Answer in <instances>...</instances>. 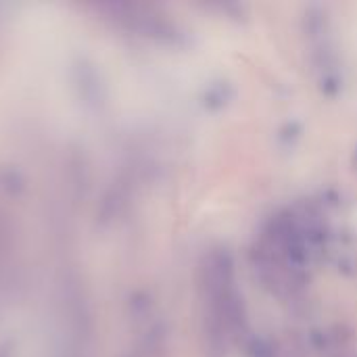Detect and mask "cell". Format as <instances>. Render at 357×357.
I'll return each instance as SVG.
<instances>
[{
  "instance_id": "obj_3",
  "label": "cell",
  "mask_w": 357,
  "mask_h": 357,
  "mask_svg": "<svg viewBox=\"0 0 357 357\" xmlns=\"http://www.w3.org/2000/svg\"><path fill=\"white\" fill-rule=\"evenodd\" d=\"M303 36L310 65L320 90L335 96L343 86V63L335 23L324 6H310L303 15Z\"/></svg>"
},
{
  "instance_id": "obj_1",
  "label": "cell",
  "mask_w": 357,
  "mask_h": 357,
  "mask_svg": "<svg viewBox=\"0 0 357 357\" xmlns=\"http://www.w3.org/2000/svg\"><path fill=\"white\" fill-rule=\"evenodd\" d=\"M316 234L295 213L272 218L255 238L251 259L261 284L280 301H297L310 284Z\"/></svg>"
},
{
  "instance_id": "obj_2",
  "label": "cell",
  "mask_w": 357,
  "mask_h": 357,
  "mask_svg": "<svg viewBox=\"0 0 357 357\" xmlns=\"http://www.w3.org/2000/svg\"><path fill=\"white\" fill-rule=\"evenodd\" d=\"M201 335L209 357H228L247 335V314L234 259L226 249H211L199 266Z\"/></svg>"
}]
</instances>
